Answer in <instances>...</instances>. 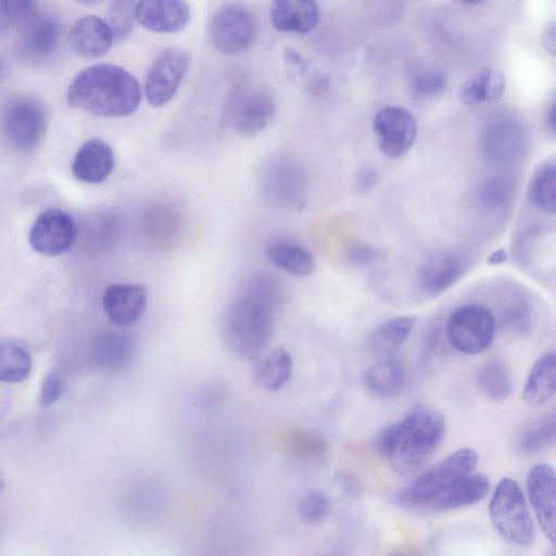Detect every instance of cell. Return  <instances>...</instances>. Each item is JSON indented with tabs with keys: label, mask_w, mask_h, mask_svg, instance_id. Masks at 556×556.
<instances>
[{
	"label": "cell",
	"mask_w": 556,
	"mask_h": 556,
	"mask_svg": "<svg viewBox=\"0 0 556 556\" xmlns=\"http://www.w3.org/2000/svg\"><path fill=\"white\" fill-rule=\"evenodd\" d=\"M319 18L316 0H273L270 20L274 27L285 33L306 34Z\"/></svg>",
	"instance_id": "obj_23"
},
{
	"label": "cell",
	"mask_w": 556,
	"mask_h": 556,
	"mask_svg": "<svg viewBox=\"0 0 556 556\" xmlns=\"http://www.w3.org/2000/svg\"><path fill=\"white\" fill-rule=\"evenodd\" d=\"M447 80L443 73L431 71L419 74L413 80V90L421 97H433L444 91Z\"/></svg>",
	"instance_id": "obj_40"
},
{
	"label": "cell",
	"mask_w": 556,
	"mask_h": 556,
	"mask_svg": "<svg viewBox=\"0 0 556 556\" xmlns=\"http://www.w3.org/2000/svg\"><path fill=\"white\" fill-rule=\"evenodd\" d=\"M60 23L51 14H37L23 27L16 41L17 55L27 62L47 59L58 47Z\"/></svg>",
	"instance_id": "obj_15"
},
{
	"label": "cell",
	"mask_w": 556,
	"mask_h": 556,
	"mask_svg": "<svg viewBox=\"0 0 556 556\" xmlns=\"http://www.w3.org/2000/svg\"><path fill=\"white\" fill-rule=\"evenodd\" d=\"M37 15V0H0L2 28L23 27Z\"/></svg>",
	"instance_id": "obj_38"
},
{
	"label": "cell",
	"mask_w": 556,
	"mask_h": 556,
	"mask_svg": "<svg viewBox=\"0 0 556 556\" xmlns=\"http://www.w3.org/2000/svg\"><path fill=\"white\" fill-rule=\"evenodd\" d=\"M379 181V175L370 165H363L355 175V188L362 192L371 191Z\"/></svg>",
	"instance_id": "obj_43"
},
{
	"label": "cell",
	"mask_w": 556,
	"mask_h": 556,
	"mask_svg": "<svg viewBox=\"0 0 556 556\" xmlns=\"http://www.w3.org/2000/svg\"><path fill=\"white\" fill-rule=\"evenodd\" d=\"M148 303L147 289L142 285L112 283L103 292L102 307L109 320L125 328L137 323Z\"/></svg>",
	"instance_id": "obj_17"
},
{
	"label": "cell",
	"mask_w": 556,
	"mask_h": 556,
	"mask_svg": "<svg viewBox=\"0 0 556 556\" xmlns=\"http://www.w3.org/2000/svg\"><path fill=\"white\" fill-rule=\"evenodd\" d=\"M496 319L493 313L480 304L457 307L446 323V336L451 345L467 355L486 351L494 341Z\"/></svg>",
	"instance_id": "obj_8"
},
{
	"label": "cell",
	"mask_w": 556,
	"mask_h": 556,
	"mask_svg": "<svg viewBox=\"0 0 556 556\" xmlns=\"http://www.w3.org/2000/svg\"><path fill=\"white\" fill-rule=\"evenodd\" d=\"M505 76L493 67H484L467 78L459 87V101L466 105L494 102L505 91Z\"/></svg>",
	"instance_id": "obj_26"
},
{
	"label": "cell",
	"mask_w": 556,
	"mask_h": 556,
	"mask_svg": "<svg viewBox=\"0 0 556 556\" xmlns=\"http://www.w3.org/2000/svg\"><path fill=\"white\" fill-rule=\"evenodd\" d=\"M445 434V419L432 405L415 406L402 420L390 425L380 434V453L401 475L422 467L440 446Z\"/></svg>",
	"instance_id": "obj_2"
},
{
	"label": "cell",
	"mask_w": 556,
	"mask_h": 556,
	"mask_svg": "<svg viewBox=\"0 0 556 556\" xmlns=\"http://www.w3.org/2000/svg\"><path fill=\"white\" fill-rule=\"evenodd\" d=\"M256 35L252 13L238 4H227L213 15L208 36L212 46L225 54H233L248 48Z\"/></svg>",
	"instance_id": "obj_9"
},
{
	"label": "cell",
	"mask_w": 556,
	"mask_h": 556,
	"mask_svg": "<svg viewBox=\"0 0 556 556\" xmlns=\"http://www.w3.org/2000/svg\"><path fill=\"white\" fill-rule=\"evenodd\" d=\"M556 443V413L529 428L520 438L519 447L533 454Z\"/></svg>",
	"instance_id": "obj_36"
},
{
	"label": "cell",
	"mask_w": 556,
	"mask_h": 556,
	"mask_svg": "<svg viewBox=\"0 0 556 556\" xmlns=\"http://www.w3.org/2000/svg\"><path fill=\"white\" fill-rule=\"evenodd\" d=\"M63 392V381L61 376L55 371H50L42 380L39 392V405L49 407L55 404Z\"/></svg>",
	"instance_id": "obj_42"
},
{
	"label": "cell",
	"mask_w": 556,
	"mask_h": 556,
	"mask_svg": "<svg viewBox=\"0 0 556 556\" xmlns=\"http://www.w3.org/2000/svg\"><path fill=\"white\" fill-rule=\"evenodd\" d=\"M546 126L556 136V100L549 106L546 114Z\"/></svg>",
	"instance_id": "obj_44"
},
{
	"label": "cell",
	"mask_w": 556,
	"mask_h": 556,
	"mask_svg": "<svg viewBox=\"0 0 556 556\" xmlns=\"http://www.w3.org/2000/svg\"><path fill=\"white\" fill-rule=\"evenodd\" d=\"M529 195L539 210L556 215V163L538 170L530 184Z\"/></svg>",
	"instance_id": "obj_33"
},
{
	"label": "cell",
	"mask_w": 556,
	"mask_h": 556,
	"mask_svg": "<svg viewBox=\"0 0 556 556\" xmlns=\"http://www.w3.org/2000/svg\"><path fill=\"white\" fill-rule=\"evenodd\" d=\"M258 178L264 200L277 208L299 206L308 189L306 167L299 159L286 153L267 157Z\"/></svg>",
	"instance_id": "obj_6"
},
{
	"label": "cell",
	"mask_w": 556,
	"mask_h": 556,
	"mask_svg": "<svg viewBox=\"0 0 556 556\" xmlns=\"http://www.w3.org/2000/svg\"><path fill=\"white\" fill-rule=\"evenodd\" d=\"M137 352L136 340L117 330H103L96 334L90 345L93 363L108 370L128 366Z\"/></svg>",
	"instance_id": "obj_22"
},
{
	"label": "cell",
	"mask_w": 556,
	"mask_h": 556,
	"mask_svg": "<svg viewBox=\"0 0 556 556\" xmlns=\"http://www.w3.org/2000/svg\"><path fill=\"white\" fill-rule=\"evenodd\" d=\"M75 1L86 4V5H93V4L101 2L102 0H75Z\"/></svg>",
	"instance_id": "obj_46"
},
{
	"label": "cell",
	"mask_w": 556,
	"mask_h": 556,
	"mask_svg": "<svg viewBox=\"0 0 556 556\" xmlns=\"http://www.w3.org/2000/svg\"><path fill=\"white\" fill-rule=\"evenodd\" d=\"M477 382L480 390L495 401H504L513 392L510 371L500 357H492L480 366Z\"/></svg>",
	"instance_id": "obj_31"
},
{
	"label": "cell",
	"mask_w": 556,
	"mask_h": 556,
	"mask_svg": "<svg viewBox=\"0 0 556 556\" xmlns=\"http://www.w3.org/2000/svg\"><path fill=\"white\" fill-rule=\"evenodd\" d=\"M282 295L280 281L270 275L260 274L248 280L224 320V341L232 354L252 361L265 351Z\"/></svg>",
	"instance_id": "obj_1"
},
{
	"label": "cell",
	"mask_w": 556,
	"mask_h": 556,
	"mask_svg": "<svg viewBox=\"0 0 556 556\" xmlns=\"http://www.w3.org/2000/svg\"><path fill=\"white\" fill-rule=\"evenodd\" d=\"M190 20V8L185 0H138L136 21L157 34L177 33Z\"/></svg>",
	"instance_id": "obj_19"
},
{
	"label": "cell",
	"mask_w": 556,
	"mask_h": 556,
	"mask_svg": "<svg viewBox=\"0 0 556 556\" xmlns=\"http://www.w3.org/2000/svg\"><path fill=\"white\" fill-rule=\"evenodd\" d=\"M138 0H111L109 5V25L116 41L125 40L134 28Z\"/></svg>",
	"instance_id": "obj_37"
},
{
	"label": "cell",
	"mask_w": 556,
	"mask_h": 556,
	"mask_svg": "<svg viewBox=\"0 0 556 556\" xmlns=\"http://www.w3.org/2000/svg\"><path fill=\"white\" fill-rule=\"evenodd\" d=\"M491 522L500 535L510 544L530 546L535 539V529L529 507L518 482L502 478L489 503Z\"/></svg>",
	"instance_id": "obj_4"
},
{
	"label": "cell",
	"mask_w": 556,
	"mask_h": 556,
	"mask_svg": "<svg viewBox=\"0 0 556 556\" xmlns=\"http://www.w3.org/2000/svg\"><path fill=\"white\" fill-rule=\"evenodd\" d=\"M67 103L101 117H122L136 112L141 101L137 79L113 64H93L78 73L66 92Z\"/></svg>",
	"instance_id": "obj_3"
},
{
	"label": "cell",
	"mask_w": 556,
	"mask_h": 556,
	"mask_svg": "<svg viewBox=\"0 0 556 556\" xmlns=\"http://www.w3.org/2000/svg\"><path fill=\"white\" fill-rule=\"evenodd\" d=\"M556 394V350L541 355L527 377L522 400L533 408L545 405Z\"/></svg>",
	"instance_id": "obj_25"
},
{
	"label": "cell",
	"mask_w": 556,
	"mask_h": 556,
	"mask_svg": "<svg viewBox=\"0 0 556 556\" xmlns=\"http://www.w3.org/2000/svg\"><path fill=\"white\" fill-rule=\"evenodd\" d=\"M536 313L531 304L518 300L510 304L501 315L502 328L510 334L528 336L535 327Z\"/></svg>",
	"instance_id": "obj_35"
},
{
	"label": "cell",
	"mask_w": 556,
	"mask_h": 556,
	"mask_svg": "<svg viewBox=\"0 0 556 556\" xmlns=\"http://www.w3.org/2000/svg\"><path fill=\"white\" fill-rule=\"evenodd\" d=\"M372 129L381 153L389 159H400L413 147L418 124L408 110L390 105L376 113Z\"/></svg>",
	"instance_id": "obj_11"
},
{
	"label": "cell",
	"mask_w": 556,
	"mask_h": 556,
	"mask_svg": "<svg viewBox=\"0 0 556 556\" xmlns=\"http://www.w3.org/2000/svg\"><path fill=\"white\" fill-rule=\"evenodd\" d=\"M190 66L188 52L172 48L163 51L150 66L144 93L153 108L168 103L177 93L178 88Z\"/></svg>",
	"instance_id": "obj_10"
},
{
	"label": "cell",
	"mask_w": 556,
	"mask_h": 556,
	"mask_svg": "<svg viewBox=\"0 0 556 556\" xmlns=\"http://www.w3.org/2000/svg\"><path fill=\"white\" fill-rule=\"evenodd\" d=\"M331 511L330 498L319 491H312L298 502V513L307 522H319Z\"/></svg>",
	"instance_id": "obj_39"
},
{
	"label": "cell",
	"mask_w": 556,
	"mask_h": 556,
	"mask_svg": "<svg viewBox=\"0 0 556 556\" xmlns=\"http://www.w3.org/2000/svg\"><path fill=\"white\" fill-rule=\"evenodd\" d=\"M527 493L540 527L556 551V471L546 464L534 465L527 479Z\"/></svg>",
	"instance_id": "obj_14"
},
{
	"label": "cell",
	"mask_w": 556,
	"mask_h": 556,
	"mask_svg": "<svg viewBox=\"0 0 556 556\" xmlns=\"http://www.w3.org/2000/svg\"><path fill=\"white\" fill-rule=\"evenodd\" d=\"M276 103L264 89H252L237 100L232 122L235 129L243 137L251 138L262 132L273 121Z\"/></svg>",
	"instance_id": "obj_18"
},
{
	"label": "cell",
	"mask_w": 556,
	"mask_h": 556,
	"mask_svg": "<svg viewBox=\"0 0 556 556\" xmlns=\"http://www.w3.org/2000/svg\"><path fill=\"white\" fill-rule=\"evenodd\" d=\"M33 361L28 349L13 340L0 344V380L4 383H18L31 370Z\"/></svg>",
	"instance_id": "obj_32"
},
{
	"label": "cell",
	"mask_w": 556,
	"mask_h": 556,
	"mask_svg": "<svg viewBox=\"0 0 556 556\" xmlns=\"http://www.w3.org/2000/svg\"><path fill=\"white\" fill-rule=\"evenodd\" d=\"M478 454L471 447L455 451L440 463L406 484L396 502L405 507L426 505L430 500L470 475L478 464Z\"/></svg>",
	"instance_id": "obj_5"
},
{
	"label": "cell",
	"mask_w": 556,
	"mask_h": 556,
	"mask_svg": "<svg viewBox=\"0 0 556 556\" xmlns=\"http://www.w3.org/2000/svg\"><path fill=\"white\" fill-rule=\"evenodd\" d=\"M466 268L464 257L452 251L437 252L428 256L417 274L419 291L427 296H437L454 286Z\"/></svg>",
	"instance_id": "obj_16"
},
{
	"label": "cell",
	"mask_w": 556,
	"mask_h": 556,
	"mask_svg": "<svg viewBox=\"0 0 556 556\" xmlns=\"http://www.w3.org/2000/svg\"><path fill=\"white\" fill-rule=\"evenodd\" d=\"M114 167L113 149L99 138L87 140L75 153L71 166L76 179L91 185L104 181Z\"/></svg>",
	"instance_id": "obj_21"
},
{
	"label": "cell",
	"mask_w": 556,
	"mask_h": 556,
	"mask_svg": "<svg viewBox=\"0 0 556 556\" xmlns=\"http://www.w3.org/2000/svg\"><path fill=\"white\" fill-rule=\"evenodd\" d=\"M516 184L513 177L496 174L486 177L479 187V200L491 210L506 205L515 194Z\"/></svg>",
	"instance_id": "obj_34"
},
{
	"label": "cell",
	"mask_w": 556,
	"mask_h": 556,
	"mask_svg": "<svg viewBox=\"0 0 556 556\" xmlns=\"http://www.w3.org/2000/svg\"><path fill=\"white\" fill-rule=\"evenodd\" d=\"M77 231L76 222L68 213L49 208L35 219L28 241L37 253L54 256L67 252L74 245Z\"/></svg>",
	"instance_id": "obj_12"
},
{
	"label": "cell",
	"mask_w": 556,
	"mask_h": 556,
	"mask_svg": "<svg viewBox=\"0 0 556 556\" xmlns=\"http://www.w3.org/2000/svg\"><path fill=\"white\" fill-rule=\"evenodd\" d=\"M268 261L277 268L295 277H307L316 267L314 255L290 241H274L266 247Z\"/></svg>",
	"instance_id": "obj_27"
},
{
	"label": "cell",
	"mask_w": 556,
	"mask_h": 556,
	"mask_svg": "<svg viewBox=\"0 0 556 556\" xmlns=\"http://www.w3.org/2000/svg\"><path fill=\"white\" fill-rule=\"evenodd\" d=\"M293 362L289 352L277 348L261 358L253 370V381L262 390L277 391L291 378Z\"/></svg>",
	"instance_id": "obj_28"
},
{
	"label": "cell",
	"mask_w": 556,
	"mask_h": 556,
	"mask_svg": "<svg viewBox=\"0 0 556 556\" xmlns=\"http://www.w3.org/2000/svg\"><path fill=\"white\" fill-rule=\"evenodd\" d=\"M526 131L522 124L510 115L492 118L481 134L483 156L495 164H508L516 161L526 147Z\"/></svg>",
	"instance_id": "obj_13"
},
{
	"label": "cell",
	"mask_w": 556,
	"mask_h": 556,
	"mask_svg": "<svg viewBox=\"0 0 556 556\" xmlns=\"http://www.w3.org/2000/svg\"><path fill=\"white\" fill-rule=\"evenodd\" d=\"M2 128L12 149L20 153H31L45 139L48 129L47 111L31 97H15L3 111Z\"/></svg>",
	"instance_id": "obj_7"
},
{
	"label": "cell",
	"mask_w": 556,
	"mask_h": 556,
	"mask_svg": "<svg viewBox=\"0 0 556 556\" xmlns=\"http://www.w3.org/2000/svg\"><path fill=\"white\" fill-rule=\"evenodd\" d=\"M115 40L108 22L97 15H85L77 20L68 34V45L79 56L98 59L103 56Z\"/></svg>",
	"instance_id": "obj_20"
},
{
	"label": "cell",
	"mask_w": 556,
	"mask_h": 556,
	"mask_svg": "<svg viewBox=\"0 0 556 556\" xmlns=\"http://www.w3.org/2000/svg\"><path fill=\"white\" fill-rule=\"evenodd\" d=\"M382 255V251L375 245L354 242L349 245L345 257L350 265L362 267L376 263Z\"/></svg>",
	"instance_id": "obj_41"
},
{
	"label": "cell",
	"mask_w": 556,
	"mask_h": 556,
	"mask_svg": "<svg viewBox=\"0 0 556 556\" xmlns=\"http://www.w3.org/2000/svg\"><path fill=\"white\" fill-rule=\"evenodd\" d=\"M460 1L468 3V4H477V3L483 2L484 0H460Z\"/></svg>",
	"instance_id": "obj_47"
},
{
	"label": "cell",
	"mask_w": 556,
	"mask_h": 556,
	"mask_svg": "<svg viewBox=\"0 0 556 556\" xmlns=\"http://www.w3.org/2000/svg\"><path fill=\"white\" fill-rule=\"evenodd\" d=\"M490 486V480L485 475L471 472L425 506L434 511H446L472 505L488 495Z\"/></svg>",
	"instance_id": "obj_24"
},
{
	"label": "cell",
	"mask_w": 556,
	"mask_h": 556,
	"mask_svg": "<svg viewBox=\"0 0 556 556\" xmlns=\"http://www.w3.org/2000/svg\"><path fill=\"white\" fill-rule=\"evenodd\" d=\"M507 261V254L504 249L494 251L488 258V263L491 265L503 264Z\"/></svg>",
	"instance_id": "obj_45"
},
{
	"label": "cell",
	"mask_w": 556,
	"mask_h": 556,
	"mask_svg": "<svg viewBox=\"0 0 556 556\" xmlns=\"http://www.w3.org/2000/svg\"><path fill=\"white\" fill-rule=\"evenodd\" d=\"M404 378L402 365L391 356L378 361L364 374L367 389L380 397L394 396L402 389Z\"/></svg>",
	"instance_id": "obj_30"
},
{
	"label": "cell",
	"mask_w": 556,
	"mask_h": 556,
	"mask_svg": "<svg viewBox=\"0 0 556 556\" xmlns=\"http://www.w3.org/2000/svg\"><path fill=\"white\" fill-rule=\"evenodd\" d=\"M412 316H401L379 325L369 336V349L383 357L395 354L404 344L415 327Z\"/></svg>",
	"instance_id": "obj_29"
}]
</instances>
